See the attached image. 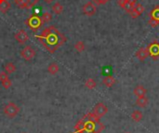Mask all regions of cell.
<instances>
[{"mask_svg":"<svg viewBox=\"0 0 159 133\" xmlns=\"http://www.w3.org/2000/svg\"><path fill=\"white\" fill-rule=\"evenodd\" d=\"M42 46L50 53H54L66 42V37L55 26H49L43 30L39 35H35Z\"/></svg>","mask_w":159,"mask_h":133,"instance_id":"6da1fadb","label":"cell"},{"mask_svg":"<svg viewBox=\"0 0 159 133\" xmlns=\"http://www.w3.org/2000/svg\"><path fill=\"white\" fill-rule=\"evenodd\" d=\"M20 111V107H19L15 103H13V102L7 103L4 106V109H3V112H4L5 116H6L7 117L10 118V119L15 118V117L19 115Z\"/></svg>","mask_w":159,"mask_h":133,"instance_id":"7a4b0ae2","label":"cell"},{"mask_svg":"<svg viewBox=\"0 0 159 133\" xmlns=\"http://www.w3.org/2000/svg\"><path fill=\"white\" fill-rule=\"evenodd\" d=\"M26 24L32 29V31L35 32L37 31L43 24V21L41 20V17L37 16V15H32L31 17H29L26 21Z\"/></svg>","mask_w":159,"mask_h":133,"instance_id":"3957f363","label":"cell"},{"mask_svg":"<svg viewBox=\"0 0 159 133\" xmlns=\"http://www.w3.org/2000/svg\"><path fill=\"white\" fill-rule=\"evenodd\" d=\"M148 53H149V57L153 58V60L157 61L159 58V42L157 40H154L153 42H151L147 47H146Z\"/></svg>","mask_w":159,"mask_h":133,"instance_id":"277c9868","label":"cell"},{"mask_svg":"<svg viewBox=\"0 0 159 133\" xmlns=\"http://www.w3.org/2000/svg\"><path fill=\"white\" fill-rule=\"evenodd\" d=\"M148 23L152 27H157L159 25V6H156L150 12V20Z\"/></svg>","mask_w":159,"mask_h":133,"instance_id":"5b68a950","label":"cell"},{"mask_svg":"<svg viewBox=\"0 0 159 133\" xmlns=\"http://www.w3.org/2000/svg\"><path fill=\"white\" fill-rule=\"evenodd\" d=\"M20 56L25 61H32L35 56V50L31 46H26L20 50Z\"/></svg>","mask_w":159,"mask_h":133,"instance_id":"8992f818","label":"cell"},{"mask_svg":"<svg viewBox=\"0 0 159 133\" xmlns=\"http://www.w3.org/2000/svg\"><path fill=\"white\" fill-rule=\"evenodd\" d=\"M82 10H83V13L85 15H87L89 17H91V16H93V15L96 14V12H97V7H96V5L93 2L89 1V2L86 3L83 6Z\"/></svg>","mask_w":159,"mask_h":133,"instance_id":"52a82bcc","label":"cell"},{"mask_svg":"<svg viewBox=\"0 0 159 133\" xmlns=\"http://www.w3.org/2000/svg\"><path fill=\"white\" fill-rule=\"evenodd\" d=\"M117 4L120 6V7L125 9L128 13H130L134 6L137 4V1L136 0H118Z\"/></svg>","mask_w":159,"mask_h":133,"instance_id":"ba28073f","label":"cell"},{"mask_svg":"<svg viewBox=\"0 0 159 133\" xmlns=\"http://www.w3.org/2000/svg\"><path fill=\"white\" fill-rule=\"evenodd\" d=\"M108 112V107L102 103H99L95 105L94 107V110H93V113L98 117H102L103 116H105Z\"/></svg>","mask_w":159,"mask_h":133,"instance_id":"9c48e42d","label":"cell"},{"mask_svg":"<svg viewBox=\"0 0 159 133\" xmlns=\"http://www.w3.org/2000/svg\"><path fill=\"white\" fill-rule=\"evenodd\" d=\"M144 11V7L143 6V4L141 3H137L134 7L132 8V10L130 11V13H129L130 15V17L132 19H136L139 16H141L143 14V12Z\"/></svg>","mask_w":159,"mask_h":133,"instance_id":"30bf717a","label":"cell"},{"mask_svg":"<svg viewBox=\"0 0 159 133\" xmlns=\"http://www.w3.org/2000/svg\"><path fill=\"white\" fill-rule=\"evenodd\" d=\"M29 36L27 33L24 30H20L16 34H15V39L20 43V44H25L28 40Z\"/></svg>","mask_w":159,"mask_h":133,"instance_id":"8fae6325","label":"cell"},{"mask_svg":"<svg viewBox=\"0 0 159 133\" xmlns=\"http://www.w3.org/2000/svg\"><path fill=\"white\" fill-rule=\"evenodd\" d=\"M135 56H136L141 62H143V61H144L145 59H147V58L149 57V53H148V50H147L146 48H139V49L136 51Z\"/></svg>","mask_w":159,"mask_h":133,"instance_id":"7c38bea8","label":"cell"},{"mask_svg":"<svg viewBox=\"0 0 159 133\" xmlns=\"http://www.w3.org/2000/svg\"><path fill=\"white\" fill-rule=\"evenodd\" d=\"M146 93H147V89L143 86H142V85L136 86L135 89H133V94L137 98L142 97V96H146Z\"/></svg>","mask_w":159,"mask_h":133,"instance_id":"4fadbf2b","label":"cell"},{"mask_svg":"<svg viewBox=\"0 0 159 133\" xmlns=\"http://www.w3.org/2000/svg\"><path fill=\"white\" fill-rule=\"evenodd\" d=\"M116 78H115L114 76H110V75L106 76L102 79V83H103V85H104V86H106L107 88H111V87H113V86L116 84Z\"/></svg>","mask_w":159,"mask_h":133,"instance_id":"5bb4252c","label":"cell"},{"mask_svg":"<svg viewBox=\"0 0 159 133\" xmlns=\"http://www.w3.org/2000/svg\"><path fill=\"white\" fill-rule=\"evenodd\" d=\"M149 103V100L146 96H142V97H139L137 98V101H136V105H138L139 107L141 108H144L148 105Z\"/></svg>","mask_w":159,"mask_h":133,"instance_id":"9a60e30c","label":"cell"},{"mask_svg":"<svg viewBox=\"0 0 159 133\" xmlns=\"http://www.w3.org/2000/svg\"><path fill=\"white\" fill-rule=\"evenodd\" d=\"M59 70H60V67H59V65H58L56 62L50 63V64L48 65V72L50 75H52V76L56 75V74L59 72Z\"/></svg>","mask_w":159,"mask_h":133,"instance_id":"2e32d148","label":"cell"},{"mask_svg":"<svg viewBox=\"0 0 159 133\" xmlns=\"http://www.w3.org/2000/svg\"><path fill=\"white\" fill-rule=\"evenodd\" d=\"M130 117H131V118L133 119V121H135V122H140V121L143 118V113H142L141 111H139V110L133 111Z\"/></svg>","mask_w":159,"mask_h":133,"instance_id":"e0dca14e","label":"cell"},{"mask_svg":"<svg viewBox=\"0 0 159 133\" xmlns=\"http://www.w3.org/2000/svg\"><path fill=\"white\" fill-rule=\"evenodd\" d=\"M10 7H11V5L7 0H4L3 2L0 3V11L2 13H7L10 9Z\"/></svg>","mask_w":159,"mask_h":133,"instance_id":"ac0fdd59","label":"cell"},{"mask_svg":"<svg viewBox=\"0 0 159 133\" xmlns=\"http://www.w3.org/2000/svg\"><path fill=\"white\" fill-rule=\"evenodd\" d=\"M16 69L17 68H16L15 64L12 63V62H7L5 65V72L7 73V74H13L16 71Z\"/></svg>","mask_w":159,"mask_h":133,"instance_id":"d6986e66","label":"cell"},{"mask_svg":"<svg viewBox=\"0 0 159 133\" xmlns=\"http://www.w3.org/2000/svg\"><path fill=\"white\" fill-rule=\"evenodd\" d=\"M85 86L89 89H94L97 87V83L93 78H88L85 82Z\"/></svg>","mask_w":159,"mask_h":133,"instance_id":"ffe728a7","label":"cell"},{"mask_svg":"<svg viewBox=\"0 0 159 133\" xmlns=\"http://www.w3.org/2000/svg\"><path fill=\"white\" fill-rule=\"evenodd\" d=\"M52 10H53V12H54L55 14H58V15H59V14L62 13V11H63V6L58 2V3H56V4L53 5Z\"/></svg>","mask_w":159,"mask_h":133,"instance_id":"44dd1931","label":"cell"},{"mask_svg":"<svg viewBox=\"0 0 159 133\" xmlns=\"http://www.w3.org/2000/svg\"><path fill=\"white\" fill-rule=\"evenodd\" d=\"M75 48L76 51L78 52H83L86 48V45L83 41H77L75 44Z\"/></svg>","mask_w":159,"mask_h":133,"instance_id":"7402d4cb","label":"cell"},{"mask_svg":"<svg viewBox=\"0 0 159 133\" xmlns=\"http://www.w3.org/2000/svg\"><path fill=\"white\" fill-rule=\"evenodd\" d=\"M84 129H85V122H84V120H79L75 124V130L76 132H81Z\"/></svg>","mask_w":159,"mask_h":133,"instance_id":"603a6c76","label":"cell"},{"mask_svg":"<svg viewBox=\"0 0 159 133\" xmlns=\"http://www.w3.org/2000/svg\"><path fill=\"white\" fill-rule=\"evenodd\" d=\"M51 19H52V14L49 13V12H44L43 15L41 16V20H42L43 23H44V22H48V21H50Z\"/></svg>","mask_w":159,"mask_h":133,"instance_id":"cb8c5ba5","label":"cell"},{"mask_svg":"<svg viewBox=\"0 0 159 133\" xmlns=\"http://www.w3.org/2000/svg\"><path fill=\"white\" fill-rule=\"evenodd\" d=\"M1 83H2L3 88L6 89H8L12 86V82H11V80H10L9 78L7 79V80H5V81H3V82H1Z\"/></svg>","mask_w":159,"mask_h":133,"instance_id":"d4e9b609","label":"cell"},{"mask_svg":"<svg viewBox=\"0 0 159 133\" xmlns=\"http://www.w3.org/2000/svg\"><path fill=\"white\" fill-rule=\"evenodd\" d=\"M7 79H8V74L6 73L5 71L4 72H0V81L3 82V81L7 80Z\"/></svg>","mask_w":159,"mask_h":133,"instance_id":"484cf974","label":"cell"},{"mask_svg":"<svg viewBox=\"0 0 159 133\" xmlns=\"http://www.w3.org/2000/svg\"><path fill=\"white\" fill-rule=\"evenodd\" d=\"M110 0H91L95 5H105L109 2Z\"/></svg>","mask_w":159,"mask_h":133,"instance_id":"4316f807","label":"cell"},{"mask_svg":"<svg viewBox=\"0 0 159 133\" xmlns=\"http://www.w3.org/2000/svg\"><path fill=\"white\" fill-rule=\"evenodd\" d=\"M80 133H96V132H94V131H88V130H86V129H84Z\"/></svg>","mask_w":159,"mask_h":133,"instance_id":"83f0119b","label":"cell"},{"mask_svg":"<svg viewBox=\"0 0 159 133\" xmlns=\"http://www.w3.org/2000/svg\"><path fill=\"white\" fill-rule=\"evenodd\" d=\"M53 1H54V0H44V2L47 3V4H51Z\"/></svg>","mask_w":159,"mask_h":133,"instance_id":"f1b7e54d","label":"cell"},{"mask_svg":"<svg viewBox=\"0 0 159 133\" xmlns=\"http://www.w3.org/2000/svg\"><path fill=\"white\" fill-rule=\"evenodd\" d=\"M3 1H4V0H0V3H1V2H3Z\"/></svg>","mask_w":159,"mask_h":133,"instance_id":"f546056e","label":"cell"},{"mask_svg":"<svg viewBox=\"0 0 159 133\" xmlns=\"http://www.w3.org/2000/svg\"><path fill=\"white\" fill-rule=\"evenodd\" d=\"M126 133H130V132H126Z\"/></svg>","mask_w":159,"mask_h":133,"instance_id":"4dcf8cb0","label":"cell"},{"mask_svg":"<svg viewBox=\"0 0 159 133\" xmlns=\"http://www.w3.org/2000/svg\"><path fill=\"white\" fill-rule=\"evenodd\" d=\"M21 133H26V132H21Z\"/></svg>","mask_w":159,"mask_h":133,"instance_id":"1f68e13d","label":"cell"}]
</instances>
